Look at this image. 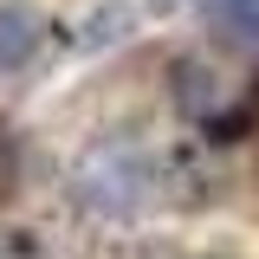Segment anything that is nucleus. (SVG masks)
Listing matches in <instances>:
<instances>
[{
  "label": "nucleus",
  "mask_w": 259,
  "mask_h": 259,
  "mask_svg": "<svg viewBox=\"0 0 259 259\" xmlns=\"http://www.w3.org/2000/svg\"><path fill=\"white\" fill-rule=\"evenodd\" d=\"M0 259H20V253H13V246H7V240H0Z\"/></svg>",
  "instance_id": "4"
},
{
  "label": "nucleus",
  "mask_w": 259,
  "mask_h": 259,
  "mask_svg": "<svg viewBox=\"0 0 259 259\" xmlns=\"http://www.w3.org/2000/svg\"><path fill=\"white\" fill-rule=\"evenodd\" d=\"M207 32H214L221 46H240V52H253V46H259V0H214V13H207Z\"/></svg>",
  "instance_id": "2"
},
{
  "label": "nucleus",
  "mask_w": 259,
  "mask_h": 259,
  "mask_svg": "<svg viewBox=\"0 0 259 259\" xmlns=\"http://www.w3.org/2000/svg\"><path fill=\"white\" fill-rule=\"evenodd\" d=\"M39 39H46V26L32 7H0V71H20L39 52Z\"/></svg>",
  "instance_id": "1"
},
{
  "label": "nucleus",
  "mask_w": 259,
  "mask_h": 259,
  "mask_svg": "<svg viewBox=\"0 0 259 259\" xmlns=\"http://www.w3.org/2000/svg\"><path fill=\"white\" fill-rule=\"evenodd\" d=\"M13 182H20V149H13V136L0 130V201L13 194Z\"/></svg>",
  "instance_id": "3"
}]
</instances>
